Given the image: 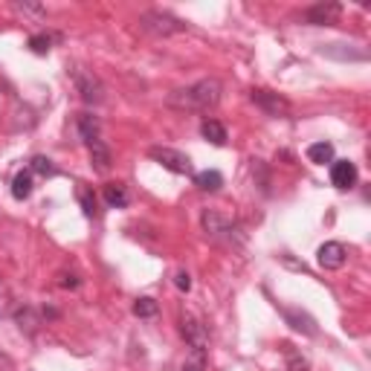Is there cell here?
I'll use <instances>...</instances> for the list:
<instances>
[{"label": "cell", "instance_id": "24", "mask_svg": "<svg viewBox=\"0 0 371 371\" xmlns=\"http://www.w3.org/2000/svg\"><path fill=\"white\" fill-rule=\"evenodd\" d=\"M284 354H287V360H290V371H305V368H308V360L296 354L293 345H284Z\"/></svg>", "mask_w": 371, "mask_h": 371}, {"label": "cell", "instance_id": "27", "mask_svg": "<svg viewBox=\"0 0 371 371\" xmlns=\"http://www.w3.org/2000/svg\"><path fill=\"white\" fill-rule=\"evenodd\" d=\"M0 363H4V357H0Z\"/></svg>", "mask_w": 371, "mask_h": 371}, {"label": "cell", "instance_id": "11", "mask_svg": "<svg viewBox=\"0 0 371 371\" xmlns=\"http://www.w3.org/2000/svg\"><path fill=\"white\" fill-rule=\"evenodd\" d=\"M282 313H284V319L290 322L293 331H299V334H305V337H316V319H313V316H308V313H302V310H290V308H284Z\"/></svg>", "mask_w": 371, "mask_h": 371}, {"label": "cell", "instance_id": "6", "mask_svg": "<svg viewBox=\"0 0 371 371\" xmlns=\"http://www.w3.org/2000/svg\"><path fill=\"white\" fill-rule=\"evenodd\" d=\"M250 99H253V102H256L264 113H270V116H290V102H287V99H282L279 93H270V90H253Z\"/></svg>", "mask_w": 371, "mask_h": 371}, {"label": "cell", "instance_id": "4", "mask_svg": "<svg viewBox=\"0 0 371 371\" xmlns=\"http://www.w3.org/2000/svg\"><path fill=\"white\" fill-rule=\"evenodd\" d=\"M148 157H151L154 163H160L163 168L175 171V175H191V160L183 151H175V148L154 145V148H148Z\"/></svg>", "mask_w": 371, "mask_h": 371}, {"label": "cell", "instance_id": "19", "mask_svg": "<svg viewBox=\"0 0 371 371\" xmlns=\"http://www.w3.org/2000/svg\"><path fill=\"white\" fill-rule=\"evenodd\" d=\"M157 310H160V305L151 299V296H142V299L134 302V316L137 319H151V316H157Z\"/></svg>", "mask_w": 371, "mask_h": 371}, {"label": "cell", "instance_id": "15", "mask_svg": "<svg viewBox=\"0 0 371 371\" xmlns=\"http://www.w3.org/2000/svg\"><path fill=\"white\" fill-rule=\"evenodd\" d=\"M201 134H203V139H209L212 145H227V128L220 125L218 119H203V125H201Z\"/></svg>", "mask_w": 371, "mask_h": 371}, {"label": "cell", "instance_id": "17", "mask_svg": "<svg viewBox=\"0 0 371 371\" xmlns=\"http://www.w3.org/2000/svg\"><path fill=\"white\" fill-rule=\"evenodd\" d=\"M194 186L201 191H218L220 186H224V175H220V171H197Z\"/></svg>", "mask_w": 371, "mask_h": 371}, {"label": "cell", "instance_id": "3", "mask_svg": "<svg viewBox=\"0 0 371 371\" xmlns=\"http://www.w3.org/2000/svg\"><path fill=\"white\" fill-rule=\"evenodd\" d=\"M73 84H76L82 102L87 105H102L105 102V84L99 82V76H93L90 70H73Z\"/></svg>", "mask_w": 371, "mask_h": 371}, {"label": "cell", "instance_id": "9", "mask_svg": "<svg viewBox=\"0 0 371 371\" xmlns=\"http://www.w3.org/2000/svg\"><path fill=\"white\" fill-rule=\"evenodd\" d=\"M316 261L319 267H325V270H339L345 264V246L339 241H328L319 246V253H316Z\"/></svg>", "mask_w": 371, "mask_h": 371}, {"label": "cell", "instance_id": "23", "mask_svg": "<svg viewBox=\"0 0 371 371\" xmlns=\"http://www.w3.org/2000/svg\"><path fill=\"white\" fill-rule=\"evenodd\" d=\"M27 46L32 49L35 56H46L49 49H53V38H49V35H44V32H38V35H32V38L27 41Z\"/></svg>", "mask_w": 371, "mask_h": 371}, {"label": "cell", "instance_id": "25", "mask_svg": "<svg viewBox=\"0 0 371 371\" xmlns=\"http://www.w3.org/2000/svg\"><path fill=\"white\" fill-rule=\"evenodd\" d=\"M175 284H177V290H183V293H189V290H191V276L186 273V270H180V273L175 276Z\"/></svg>", "mask_w": 371, "mask_h": 371}, {"label": "cell", "instance_id": "2", "mask_svg": "<svg viewBox=\"0 0 371 371\" xmlns=\"http://www.w3.org/2000/svg\"><path fill=\"white\" fill-rule=\"evenodd\" d=\"M139 27L145 32H151V35H177V32H186V23L177 20L175 15H168V12H145L139 18Z\"/></svg>", "mask_w": 371, "mask_h": 371}, {"label": "cell", "instance_id": "18", "mask_svg": "<svg viewBox=\"0 0 371 371\" xmlns=\"http://www.w3.org/2000/svg\"><path fill=\"white\" fill-rule=\"evenodd\" d=\"M308 160L316 163V165L334 163V145H331V142H313V145L308 148Z\"/></svg>", "mask_w": 371, "mask_h": 371}, {"label": "cell", "instance_id": "10", "mask_svg": "<svg viewBox=\"0 0 371 371\" xmlns=\"http://www.w3.org/2000/svg\"><path fill=\"white\" fill-rule=\"evenodd\" d=\"M331 183L337 189H351L357 183V165L351 160H337L331 165Z\"/></svg>", "mask_w": 371, "mask_h": 371}, {"label": "cell", "instance_id": "7", "mask_svg": "<svg viewBox=\"0 0 371 371\" xmlns=\"http://www.w3.org/2000/svg\"><path fill=\"white\" fill-rule=\"evenodd\" d=\"M180 331H183V337L189 342V348H203V351L209 348V334H206V328L197 322L191 313H183L180 316Z\"/></svg>", "mask_w": 371, "mask_h": 371}, {"label": "cell", "instance_id": "16", "mask_svg": "<svg viewBox=\"0 0 371 371\" xmlns=\"http://www.w3.org/2000/svg\"><path fill=\"white\" fill-rule=\"evenodd\" d=\"M32 194V171H18L15 180H12V197L15 201H27V197Z\"/></svg>", "mask_w": 371, "mask_h": 371}, {"label": "cell", "instance_id": "22", "mask_svg": "<svg viewBox=\"0 0 371 371\" xmlns=\"http://www.w3.org/2000/svg\"><path fill=\"white\" fill-rule=\"evenodd\" d=\"M79 203H82V212L87 218H96L99 215V209H96V194L87 186H79Z\"/></svg>", "mask_w": 371, "mask_h": 371}, {"label": "cell", "instance_id": "12", "mask_svg": "<svg viewBox=\"0 0 371 371\" xmlns=\"http://www.w3.org/2000/svg\"><path fill=\"white\" fill-rule=\"evenodd\" d=\"M102 194H105V203H108L111 209H125V206L131 203L128 189L122 186V183H108V186L102 189Z\"/></svg>", "mask_w": 371, "mask_h": 371}, {"label": "cell", "instance_id": "8", "mask_svg": "<svg viewBox=\"0 0 371 371\" xmlns=\"http://www.w3.org/2000/svg\"><path fill=\"white\" fill-rule=\"evenodd\" d=\"M342 15V6L339 4H316L305 12V20L313 23V27H334Z\"/></svg>", "mask_w": 371, "mask_h": 371}, {"label": "cell", "instance_id": "20", "mask_svg": "<svg viewBox=\"0 0 371 371\" xmlns=\"http://www.w3.org/2000/svg\"><path fill=\"white\" fill-rule=\"evenodd\" d=\"M30 171H32V175H41V177H56L58 175V168L53 165V160H46V157H32Z\"/></svg>", "mask_w": 371, "mask_h": 371}, {"label": "cell", "instance_id": "14", "mask_svg": "<svg viewBox=\"0 0 371 371\" xmlns=\"http://www.w3.org/2000/svg\"><path fill=\"white\" fill-rule=\"evenodd\" d=\"M87 148H90V160H93V168L99 171V175H105V171L111 168V148H108L102 139L90 142Z\"/></svg>", "mask_w": 371, "mask_h": 371}, {"label": "cell", "instance_id": "1", "mask_svg": "<svg viewBox=\"0 0 371 371\" xmlns=\"http://www.w3.org/2000/svg\"><path fill=\"white\" fill-rule=\"evenodd\" d=\"M220 93H224V84L218 79H201L189 87L171 90L165 102L177 111H194V113H209L212 108H218Z\"/></svg>", "mask_w": 371, "mask_h": 371}, {"label": "cell", "instance_id": "26", "mask_svg": "<svg viewBox=\"0 0 371 371\" xmlns=\"http://www.w3.org/2000/svg\"><path fill=\"white\" fill-rule=\"evenodd\" d=\"M58 284H61V287H79L82 282H79L76 276H67V273H61V276H58Z\"/></svg>", "mask_w": 371, "mask_h": 371}, {"label": "cell", "instance_id": "5", "mask_svg": "<svg viewBox=\"0 0 371 371\" xmlns=\"http://www.w3.org/2000/svg\"><path fill=\"white\" fill-rule=\"evenodd\" d=\"M203 229H206L209 238L227 241V244H232V238L241 235V227L235 224V220H229V218H224V215H218V212H203Z\"/></svg>", "mask_w": 371, "mask_h": 371}, {"label": "cell", "instance_id": "21", "mask_svg": "<svg viewBox=\"0 0 371 371\" xmlns=\"http://www.w3.org/2000/svg\"><path fill=\"white\" fill-rule=\"evenodd\" d=\"M180 371H206V351L203 348H191Z\"/></svg>", "mask_w": 371, "mask_h": 371}, {"label": "cell", "instance_id": "13", "mask_svg": "<svg viewBox=\"0 0 371 371\" xmlns=\"http://www.w3.org/2000/svg\"><path fill=\"white\" fill-rule=\"evenodd\" d=\"M76 128H79V137H82L84 145L99 139V119L93 113H79L76 116Z\"/></svg>", "mask_w": 371, "mask_h": 371}]
</instances>
